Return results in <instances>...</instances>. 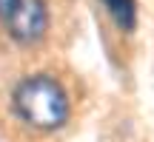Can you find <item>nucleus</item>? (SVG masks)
<instances>
[{
  "label": "nucleus",
  "instance_id": "nucleus-2",
  "mask_svg": "<svg viewBox=\"0 0 154 142\" xmlns=\"http://www.w3.org/2000/svg\"><path fill=\"white\" fill-rule=\"evenodd\" d=\"M49 20L51 14L46 0H17L11 14L3 20V26L17 46H37L49 34Z\"/></svg>",
  "mask_w": 154,
  "mask_h": 142
},
{
  "label": "nucleus",
  "instance_id": "nucleus-4",
  "mask_svg": "<svg viewBox=\"0 0 154 142\" xmlns=\"http://www.w3.org/2000/svg\"><path fill=\"white\" fill-rule=\"evenodd\" d=\"M14 6H17V0H0V20H6Z\"/></svg>",
  "mask_w": 154,
  "mask_h": 142
},
{
  "label": "nucleus",
  "instance_id": "nucleus-1",
  "mask_svg": "<svg viewBox=\"0 0 154 142\" xmlns=\"http://www.w3.org/2000/svg\"><path fill=\"white\" fill-rule=\"evenodd\" d=\"M11 114L34 134H54L72 120V94L49 71H37L11 88Z\"/></svg>",
  "mask_w": 154,
  "mask_h": 142
},
{
  "label": "nucleus",
  "instance_id": "nucleus-3",
  "mask_svg": "<svg viewBox=\"0 0 154 142\" xmlns=\"http://www.w3.org/2000/svg\"><path fill=\"white\" fill-rule=\"evenodd\" d=\"M109 11V17L117 23L120 31H131L137 26V3L134 0H100Z\"/></svg>",
  "mask_w": 154,
  "mask_h": 142
}]
</instances>
